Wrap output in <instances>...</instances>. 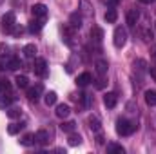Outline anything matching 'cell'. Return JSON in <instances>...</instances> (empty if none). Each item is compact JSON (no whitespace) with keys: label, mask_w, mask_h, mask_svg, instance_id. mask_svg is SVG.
Returning <instances> with one entry per match:
<instances>
[{"label":"cell","mask_w":156,"mask_h":154,"mask_svg":"<svg viewBox=\"0 0 156 154\" xmlns=\"http://www.w3.org/2000/svg\"><path fill=\"white\" fill-rule=\"evenodd\" d=\"M136 131V123L129 121L127 118H118L116 120V132L120 136H131Z\"/></svg>","instance_id":"obj_1"},{"label":"cell","mask_w":156,"mask_h":154,"mask_svg":"<svg viewBox=\"0 0 156 154\" xmlns=\"http://www.w3.org/2000/svg\"><path fill=\"white\" fill-rule=\"evenodd\" d=\"M15 26H16V18H15V13H5V15L2 16V29H4L5 33H11Z\"/></svg>","instance_id":"obj_2"},{"label":"cell","mask_w":156,"mask_h":154,"mask_svg":"<svg viewBox=\"0 0 156 154\" xmlns=\"http://www.w3.org/2000/svg\"><path fill=\"white\" fill-rule=\"evenodd\" d=\"M113 42H115V45H116L118 49L125 45V42H127V31H125V27H116V29H115Z\"/></svg>","instance_id":"obj_3"},{"label":"cell","mask_w":156,"mask_h":154,"mask_svg":"<svg viewBox=\"0 0 156 154\" xmlns=\"http://www.w3.org/2000/svg\"><path fill=\"white\" fill-rule=\"evenodd\" d=\"M31 13L37 20H42V22H45V18H47V7L44 4H35L31 7Z\"/></svg>","instance_id":"obj_4"},{"label":"cell","mask_w":156,"mask_h":154,"mask_svg":"<svg viewBox=\"0 0 156 154\" xmlns=\"http://www.w3.org/2000/svg\"><path fill=\"white\" fill-rule=\"evenodd\" d=\"M42 93H44V85L42 83H35L33 87H27V98L31 102H37L40 96H42Z\"/></svg>","instance_id":"obj_5"},{"label":"cell","mask_w":156,"mask_h":154,"mask_svg":"<svg viewBox=\"0 0 156 154\" xmlns=\"http://www.w3.org/2000/svg\"><path fill=\"white\" fill-rule=\"evenodd\" d=\"M33 71H35L37 76H45V75H47V64H45L44 58H37V60H35V64H33Z\"/></svg>","instance_id":"obj_6"},{"label":"cell","mask_w":156,"mask_h":154,"mask_svg":"<svg viewBox=\"0 0 156 154\" xmlns=\"http://www.w3.org/2000/svg\"><path fill=\"white\" fill-rule=\"evenodd\" d=\"M35 142H37L38 145H47V143H49V132L44 131V129H40L38 132L35 134Z\"/></svg>","instance_id":"obj_7"},{"label":"cell","mask_w":156,"mask_h":154,"mask_svg":"<svg viewBox=\"0 0 156 154\" xmlns=\"http://www.w3.org/2000/svg\"><path fill=\"white\" fill-rule=\"evenodd\" d=\"M116 102H118V94L116 93H107V94L104 96V103H105L109 109H113V107L116 105Z\"/></svg>","instance_id":"obj_8"},{"label":"cell","mask_w":156,"mask_h":154,"mask_svg":"<svg viewBox=\"0 0 156 154\" xmlns=\"http://www.w3.org/2000/svg\"><path fill=\"white\" fill-rule=\"evenodd\" d=\"M138 18H140V13H138V9H129V13H127V24H129L131 27H134V26H136Z\"/></svg>","instance_id":"obj_9"},{"label":"cell","mask_w":156,"mask_h":154,"mask_svg":"<svg viewBox=\"0 0 156 154\" xmlns=\"http://www.w3.org/2000/svg\"><path fill=\"white\" fill-rule=\"evenodd\" d=\"M13 102H15V96H13V94H5V93L0 94V107H2V109H4V107H11Z\"/></svg>","instance_id":"obj_10"},{"label":"cell","mask_w":156,"mask_h":154,"mask_svg":"<svg viewBox=\"0 0 156 154\" xmlns=\"http://www.w3.org/2000/svg\"><path fill=\"white\" fill-rule=\"evenodd\" d=\"M93 82V76H91V73H82L80 76L76 78V83L80 87H85V85H89Z\"/></svg>","instance_id":"obj_11"},{"label":"cell","mask_w":156,"mask_h":154,"mask_svg":"<svg viewBox=\"0 0 156 154\" xmlns=\"http://www.w3.org/2000/svg\"><path fill=\"white\" fill-rule=\"evenodd\" d=\"M22 53H24L26 58H35V54H37V45H35V44H27V45H24Z\"/></svg>","instance_id":"obj_12"},{"label":"cell","mask_w":156,"mask_h":154,"mask_svg":"<svg viewBox=\"0 0 156 154\" xmlns=\"http://www.w3.org/2000/svg\"><path fill=\"white\" fill-rule=\"evenodd\" d=\"M4 67H7L9 71H16L18 67H22V64H20V60H18V58H7V60H5V64H4Z\"/></svg>","instance_id":"obj_13"},{"label":"cell","mask_w":156,"mask_h":154,"mask_svg":"<svg viewBox=\"0 0 156 154\" xmlns=\"http://www.w3.org/2000/svg\"><path fill=\"white\" fill-rule=\"evenodd\" d=\"M87 123H89L91 131H94V132H100L102 125H100V120H98L96 116H89V118H87Z\"/></svg>","instance_id":"obj_14"},{"label":"cell","mask_w":156,"mask_h":154,"mask_svg":"<svg viewBox=\"0 0 156 154\" xmlns=\"http://www.w3.org/2000/svg\"><path fill=\"white\" fill-rule=\"evenodd\" d=\"M15 82H16L18 89H27L29 87V78L26 76V75H18V76L15 78Z\"/></svg>","instance_id":"obj_15"},{"label":"cell","mask_w":156,"mask_h":154,"mask_svg":"<svg viewBox=\"0 0 156 154\" xmlns=\"http://www.w3.org/2000/svg\"><path fill=\"white\" fill-rule=\"evenodd\" d=\"M69 114H71V109H69V105H66V103H60V105L56 107V116H58V118H67Z\"/></svg>","instance_id":"obj_16"},{"label":"cell","mask_w":156,"mask_h":154,"mask_svg":"<svg viewBox=\"0 0 156 154\" xmlns=\"http://www.w3.org/2000/svg\"><path fill=\"white\" fill-rule=\"evenodd\" d=\"M145 102H147V105L156 107V91H154V89L145 91Z\"/></svg>","instance_id":"obj_17"},{"label":"cell","mask_w":156,"mask_h":154,"mask_svg":"<svg viewBox=\"0 0 156 154\" xmlns=\"http://www.w3.org/2000/svg\"><path fill=\"white\" fill-rule=\"evenodd\" d=\"M24 127H26V123H24V121H18V123H9L7 132H9V134H18Z\"/></svg>","instance_id":"obj_18"},{"label":"cell","mask_w":156,"mask_h":154,"mask_svg":"<svg viewBox=\"0 0 156 154\" xmlns=\"http://www.w3.org/2000/svg\"><path fill=\"white\" fill-rule=\"evenodd\" d=\"M118 18V13L115 7H109L107 11H105V22H109V24H115Z\"/></svg>","instance_id":"obj_19"},{"label":"cell","mask_w":156,"mask_h":154,"mask_svg":"<svg viewBox=\"0 0 156 154\" xmlns=\"http://www.w3.org/2000/svg\"><path fill=\"white\" fill-rule=\"evenodd\" d=\"M69 24H71V27L80 29V27H82V15L73 13V15H71V18H69Z\"/></svg>","instance_id":"obj_20"},{"label":"cell","mask_w":156,"mask_h":154,"mask_svg":"<svg viewBox=\"0 0 156 154\" xmlns=\"http://www.w3.org/2000/svg\"><path fill=\"white\" fill-rule=\"evenodd\" d=\"M56 93L55 91H49V93H45V96H44V102H45V105L49 107V105H55L56 103Z\"/></svg>","instance_id":"obj_21"},{"label":"cell","mask_w":156,"mask_h":154,"mask_svg":"<svg viewBox=\"0 0 156 154\" xmlns=\"http://www.w3.org/2000/svg\"><path fill=\"white\" fill-rule=\"evenodd\" d=\"M42 26H44V22L35 18V20H31V22H29V27H27V29H29V33H40Z\"/></svg>","instance_id":"obj_22"},{"label":"cell","mask_w":156,"mask_h":154,"mask_svg":"<svg viewBox=\"0 0 156 154\" xmlns=\"http://www.w3.org/2000/svg\"><path fill=\"white\" fill-rule=\"evenodd\" d=\"M91 38L94 40L96 44H100L102 38H104V31H102L100 27H93V29H91Z\"/></svg>","instance_id":"obj_23"},{"label":"cell","mask_w":156,"mask_h":154,"mask_svg":"<svg viewBox=\"0 0 156 154\" xmlns=\"http://www.w3.org/2000/svg\"><path fill=\"white\" fill-rule=\"evenodd\" d=\"M60 129H62L64 132H67V134H69V132H75L76 123H75V121H64V123L60 125Z\"/></svg>","instance_id":"obj_24"},{"label":"cell","mask_w":156,"mask_h":154,"mask_svg":"<svg viewBox=\"0 0 156 154\" xmlns=\"http://www.w3.org/2000/svg\"><path fill=\"white\" fill-rule=\"evenodd\" d=\"M20 114H22L20 107H7V118L15 120V118H20Z\"/></svg>","instance_id":"obj_25"},{"label":"cell","mask_w":156,"mask_h":154,"mask_svg":"<svg viewBox=\"0 0 156 154\" xmlns=\"http://www.w3.org/2000/svg\"><path fill=\"white\" fill-rule=\"evenodd\" d=\"M96 71H98L100 76H104V75L107 73V62H105V60H98V62H96Z\"/></svg>","instance_id":"obj_26"},{"label":"cell","mask_w":156,"mask_h":154,"mask_svg":"<svg viewBox=\"0 0 156 154\" xmlns=\"http://www.w3.org/2000/svg\"><path fill=\"white\" fill-rule=\"evenodd\" d=\"M20 143H22L24 147H31V145L35 143V134H26V136L20 140Z\"/></svg>","instance_id":"obj_27"},{"label":"cell","mask_w":156,"mask_h":154,"mask_svg":"<svg viewBox=\"0 0 156 154\" xmlns=\"http://www.w3.org/2000/svg\"><path fill=\"white\" fill-rule=\"evenodd\" d=\"M107 152H118V154H123V152H125V149H123L122 145H118V143H109V145H107Z\"/></svg>","instance_id":"obj_28"},{"label":"cell","mask_w":156,"mask_h":154,"mask_svg":"<svg viewBox=\"0 0 156 154\" xmlns=\"http://www.w3.org/2000/svg\"><path fill=\"white\" fill-rule=\"evenodd\" d=\"M140 35L144 37V40H145V42H149V40L154 38V35H153V31H151L149 27H142V29H140Z\"/></svg>","instance_id":"obj_29"},{"label":"cell","mask_w":156,"mask_h":154,"mask_svg":"<svg viewBox=\"0 0 156 154\" xmlns=\"http://www.w3.org/2000/svg\"><path fill=\"white\" fill-rule=\"evenodd\" d=\"M82 143V136L80 134H75V132H69V145H80Z\"/></svg>","instance_id":"obj_30"},{"label":"cell","mask_w":156,"mask_h":154,"mask_svg":"<svg viewBox=\"0 0 156 154\" xmlns=\"http://www.w3.org/2000/svg\"><path fill=\"white\" fill-rule=\"evenodd\" d=\"M9 89H11V83H9L7 80H0V94H2V93H7Z\"/></svg>","instance_id":"obj_31"},{"label":"cell","mask_w":156,"mask_h":154,"mask_svg":"<svg viewBox=\"0 0 156 154\" xmlns=\"http://www.w3.org/2000/svg\"><path fill=\"white\" fill-rule=\"evenodd\" d=\"M134 67H138L140 71H145V69H147V62H145V60H136V62H134Z\"/></svg>","instance_id":"obj_32"},{"label":"cell","mask_w":156,"mask_h":154,"mask_svg":"<svg viewBox=\"0 0 156 154\" xmlns=\"http://www.w3.org/2000/svg\"><path fill=\"white\" fill-rule=\"evenodd\" d=\"M104 87H105V78L98 76V80H96V89H104Z\"/></svg>","instance_id":"obj_33"},{"label":"cell","mask_w":156,"mask_h":154,"mask_svg":"<svg viewBox=\"0 0 156 154\" xmlns=\"http://www.w3.org/2000/svg\"><path fill=\"white\" fill-rule=\"evenodd\" d=\"M7 51H9V47H7L5 44H0V56H5Z\"/></svg>","instance_id":"obj_34"},{"label":"cell","mask_w":156,"mask_h":154,"mask_svg":"<svg viewBox=\"0 0 156 154\" xmlns=\"http://www.w3.org/2000/svg\"><path fill=\"white\" fill-rule=\"evenodd\" d=\"M149 73H151V76L154 78V82H156V69H154V67H151V69H149Z\"/></svg>","instance_id":"obj_35"},{"label":"cell","mask_w":156,"mask_h":154,"mask_svg":"<svg viewBox=\"0 0 156 154\" xmlns=\"http://www.w3.org/2000/svg\"><path fill=\"white\" fill-rule=\"evenodd\" d=\"M138 2H140V4H147V5H149V4H153L154 0H138Z\"/></svg>","instance_id":"obj_36"},{"label":"cell","mask_w":156,"mask_h":154,"mask_svg":"<svg viewBox=\"0 0 156 154\" xmlns=\"http://www.w3.org/2000/svg\"><path fill=\"white\" fill-rule=\"evenodd\" d=\"M153 62H154V64H156V49H154V51H153Z\"/></svg>","instance_id":"obj_37"},{"label":"cell","mask_w":156,"mask_h":154,"mask_svg":"<svg viewBox=\"0 0 156 154\" xmlns=\"http://www.w3.org/2000/svg\"><path fill=\"white\" fill-rule=\"evenodd\" d=\"M118 2H120V0H109V4H111V5H115V4H118Z\"/></svg>","instance_id":"obj_38"},{"label":"cell","mask_w":156,"mask_h":154,"mask_svg":"<svg viewBox=\"0 0 156 154\" xmlns=\"http://www.w3.org/2000/svg\"><path fill=\"white\" fill-rule=\"evenodd\" d=\"M154 27H156V24H154Z\"/></svg>","instance_id":"obj_39"}]
</instances>
